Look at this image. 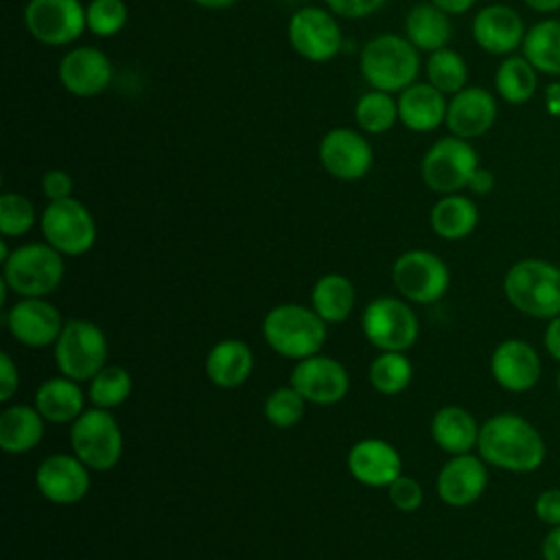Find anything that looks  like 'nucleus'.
Here are the masks:
<instances>
[{
  "mask_svg": "<svg viewBox=\"0 0 560 560\" xmlns=\"http://www.w3.org/2000/svg\"><path fill=\"white\" fill-rule=\"evenodd\" d=\"M354 306V287L350 278L341 273L322 276L311 291V308L326 324H341L348 319Z\"/></svg>",
  "mask_w": 560,
  "mask_h": 560,
  "instance_id": "31",
  "label": "nucleus"
},
{
  "mask_svg": "<svg viewBox=\"0 0 560 560\" xmlns=\"http://www.w3.org/2000/svg\"><path fill=\"white\" fill-rule=\"evenodd\" d=\"M429 2H433L438 9H442L448 15H462L470 11L477 0H429Z\"/></svg>",
  "mask_w": 560,
  "mask_h": 560,
  "instance_id": "49",
  "label": "nucleus"
},
{
  "mask_svg": "<svg viewBox=\"0 0 560 560\" xmlns=\"http://www.w3.org/2000/svg\"><path fill=\"white\" fill-rule=\"evenodd\" d=\"M359 70L370 88L398 94L418 81L420 50L405 35L378 33L361 48Z\"/></svg>",
  "mask_w": 560,
  "mask_h": 560,
  "instance_id": "2",
  "label": "nucleus"
},
{
  "mask_svg": "<svg viewBox=\"0 0 560 560\" xmlns=\"http://www.w3.org/2000/svg\"><path fill=\"white\" fill-rule=\"evenodd\" d=\"M322 2L337 18H346V20L370 18L387 4V0H322Z\"/></svg>",
  "mask_w": 560,
  "mask_h": 560,
  "instance_id": "42",
  "label": "nucleus"
},
{
  "mask_svg": "<svg viewBox=\"0 0 560 560\" xmlns=\"http://www.w3.org/2000/svg\"><path fill=\"white\" fill-rule=\"evenodd\" d=\"M284 2H304V0H284Z\"/></svg>",
  "mask_w": 560,
  "mask_h": 560,
  "instance_id": "54",
  "label": "nucleus"
},
{
  "mask_svg": "<svg viewBox=\"0 0 560 560\" xmlns=\"http://www.w3.org/2000/svg\"><path fill=\"white\" fill-rule=\"evenodd\" d=\"M88 31L96 37H114L118 35L129 18V9L125 0H90L85 4Z\"/></svg>",
  "mask_w": 560,
  "mask_h": 560,
  "instance_id": "40",
  "label": "nucleus"
},
{
  "mask_svg": "<svg viewBox=\"0 0 560 560\" xmlns=\"http://www.w3.org/2000/svg\"><path fill=\"white\" fill-rule=\"evenodd\" d=\"M354 122L368 136H381L398 122V101L383 90H368L354 103Z\"/></svg>",
  "mask_w": 560,
  "mask_h": 560,
  "instance_id": "34",
  "label": "nucleus"
},
{
  "mask_svg": "<svg viewBox=\"0 0 560 560\" xmlns=\"http://www.w3.org/2000/svg\"><path fill=\"white\" fill-rule=\"evenodd\" d=\"M291 48L311 63H326L341 52L343 35L337 15L317 4L298 7L287 24Z\"/></svg>",
  "mask_w": 560,
  "mask_h": 560,
  "instance_id": "9",
  "label": "nucleus"
},
{
  "mask_svg": "<svg viewBox=\"0 0 560 560\" xmlns=\"http://www.w3.org/2000/svg\"><path fill=\"white\" fill-rule=\"evenodd\" d=\"M492 188H494V175H492V171L479 166V168L472 173L470 182H468V190H472L475 195H488Z\"/></svg>",
  "mask_w": 560,
  "mask_h": 560,
  "instance_id": "48",
  "label": "nucleus"
},
{
  "mask_svg": "<svg viewBox=\"0 0 560 560\" xmlns=\"http://www.w3.org/2000/svg\"><path fill=\"white\" fill-rule=\"evenodd\" d=\"M479 166V153L468 140L444 136L424 151L420 160V177L429 190L451 195L468 188V182Z\"/></svg>",
  "mask_w": 560,
  "mask_h": 560,
  "instance_id": "7",
  "label": "nucleus"
},
{
  "mask_svg": "<svg viewBox=\"0 0 560 560\" xmlns=\"http://www.w3.org/2000/svg\"><path fill=\"white\" fill-rule=\"evenodd\" d=\"M453 35L451 15L433 2H416L405 15V37L420 50L433 52L448 46Z\"/></svg>",
  "mask_w": 560,
  "mask_h": 560,
  "instance_id": "28",
  "label": "nucleus"
},
{
  "mask_svg": "<svg viewBox=\"0 0 560 560\" xmlns=\"http://www.w3.org/2000/svg\"><path fill=\"white\" fill-rule=\"evenodd\" d=\"M35 407L44 420L55 424L74 422L85 411V396L77 381L68 376L46 378L35 392Z\"/></svg>",
  "mask_w": 560,
  "mask_h": 560,
  "instance_id": "27",
  "label": "nucleus"
},
{
  "mask_svg": "<svg viewBox=\"0 0 560 560\" xmlns=\"http://www.w3.org/2000/svg\"><path fill=\"white\" fill-rule=\"evenodd\" d=\"M262 337L269 348L287 359L319 354L326 341V322L302 304H278L262 319Z\"/></svg>",
  "mask_w": 560,
  "mask_h": 560,
  "instance_id": "4",
  "label": "nucleus"
},
{
  "mask_svg": "<svg viewBox=\"0 0 560 560\" xmlns=\"http://www.w3.org/2000/svg\"><path fill=\"white\" fill-rule=\"evenodd\" d=\"M63 271V254H59L46 241L20 245L2 262V280L22 298L50 295L59 289Z\"/></svg>",
  "mask_w": 560,
  "mask_h": 560,
  "instance_id": "5",
  "label": "nucleus"
},
{
  "mask_svg": "<svg viewBox=\"0 0 560 560\" xmlns=\"http://www.w3.org/2000/svg\"><path fill=\"white\" fill-rule=\"evenodd\" d=\"M431 230L444 241H462L470 236L479 223L477 203L459 192L442 195L429 214Z\"/></svg>",
  "mask_w": 560,
  "mask_h": 560,
  "instance_id": "29",
  "label": "nucleus"
},
{
  "mask_svg": "<svg viewBox=\"0 0 560 560\" xmlns=\"http://www.w3.org/2000/svg\"><path fill=\"white\" fill-rule=\"evenodd\" d=\"M61 88L79 98L103 94L114 79L112 59L96 46L70 48L57 66Z\"/></svg>",
  "mask_w": 560,
  "mask_h": 560,
  "instance_id": "15",
  "label": "nucleus"
},
{
  "mask_svg": "<svg viewBox=\"0 0 560 560\" xmlns=\"http://www.w3.org/2000/svg\"><path fill=\"white\" fill-rule=\"evenodd\" d=\"M540 556L542 560H560V525L549 527L540 542Z\"/></svg>",
  "mask_w": 560,
  "mask_h": 560,
  "instance_id": "47",
  "label": "nucleus"
},
{
  "mask_svg": "<svg viewBox=\"0 0 560 560\" xmlns=\"http://www.w3.org/2000/svg\"><path fill=\"white\" fill-rule=\"evenodd\" d=\"M490 374L501 389L525 394L538 385L542 363L529 341L510 337L494 346L490 354Z\"/></svg>",
  "mask_w": 560,
  "mask_h": 560,
  "instance_id": "17",
  "label": "nucleus"
},
{
  "mask_svg": "<svg viewBox=\"0 0 560 560\" xmlns=\"http://www.w3.org/2000/svg\"><path fill=\"white\" fill-rule=\"evenodd\" d=\"M387 497L394 508L400 512H413L422 505V486L409 477V475H398L389 486H387Z\"/></svg>",
  "mask_w": 560,
  "mask_h": 560,
  "instance_id": "41",
  "label": "nucleus"
},
{
  "mask_svg": "<svg viewBox=\"0 0 560 560\" xmlns=\"http://www.w3.org/2000/svg\"><path fill=\"white\" fill-rule=\"evenodd\" d=\"M497 114V98L490 90L481 85H466L448 98L444 125L451 136L472 140L483 136L494 125Z\"/></svg>",
  "mask_w": 560,
  "mask_h": 560,
  "instance_id": "22",
  "label": "nucleus"
},
{
  "mask_svg": "<svg viewBox=\"0 0 560 560\" xmlns=\"http://www.w3.org/2000/svg\"><path fill=\"white\" fill-rule=\"evenodd\" d=\"M107 337L90 319H68L55 341V363L59 372L77 383L92 381L107 363Z\"/></svg>",
  "mask_w": 560,
  "mask_h": 560,
  "instance_id": "6",
  "label": "nucleus"
},
{
  "mask_svg": "<svg viewBox=\"0 0 560 560\" xmlns=\"http://www.w3.org/2000/svg\"><path fill=\"white\" fill-rule=\"evenodd\" d=\"M534 514L540 523L556 527L560 525V488H547L534 499Z\"/></svg>",
  "mask_w": 560,
  "mask_h": 560,
  "instance_id": "44",
  "label": "nucleus"
},
{
  "mask_svg": "<svg viewBox=\"0 0 560 560\" xmlns=\"http://www.w3.org/2000/svg\"><path fill=\"white\" fill-rule=\"evenodd\" d=\"M24 26L44 46L74 44L88 31L85 4L81 0H28Z\"/></svg>",
  "mask_w": 560,
  "mask_h": 560,
  "instance_id": "13",
  "label": "nucleus"
},
{
  "mask_svg": "<svg viewBox=\"0 0 560 560\" xmlns=\"http://www.w3.org/2000/svg\"><path fill=\"white\" fill-rule=\"evenodd\" d=\"M542 346L547 354L560 363V315L547 319V326L542 332Z\"/></svg>",
  "mask_w": 560,
  "mask_h": 560,
  "instance_id": "46",
  "label": "nucleus"
},
{
  "mask_svg": "<svg viewBox=\"0 0 560 560\" xmlns=\"http://www.w3.org/2000/svg\"><path fill=\"white\" fill-rule=\"evenodd\" d=\"M370 383L378 394L396 396L411 383L413 368L405 352H381L368 370Z\"/></svg>",
  "mask_w": 560,
  "mask_h": 560,
  "instance_id": "36",
  "label": "nucleus"
},
{
  "mask_svg": "<svg viewBox=\"0 0 560 560\" xmlns=\"http://www.w3.org/2000/svg\"><path fill=\"white\" fill-rule=\"evenodd\" d=\"M488 488V464L472 453L451 455L440 468L435 490L438 497L451 508L472 505Z\"/></svg>",
  "mask_w": 560,
  "mask_h": 560,
  "instance_id": "21",
  "label": "nucleus"
},
{
  "mask_svg": "<svg viewBox=\"0 0 560 560\" xmlns=\"http://www.w3.org/2000/svg\"><path fill=\"white\" fill-rule=\"evenodd\" d=\"M350 475L370 488H387L402 475L400 453L381 438H363L348 453Z\"/></svg>",
  "mask_w": 560,
  "mask_h": 560,
  "instance_id": "23",
  "label": "nucleus"
},
{
  "mask_svg": "<svg viewBox=\"0 0 560 560\" xmlns=\"http://www.w3.org/2000/svg\"><path fill=\"white\" fill-rule=\"evenodd\" d=\"M392 280L405 300L431 304L448 291L451 271L438 254L429 249H407L394 260Z\"/></svg>",
  "mask_w": 560,
  "mask_h": 560,
  "instance_id": "12",
  "label": "nucleus"
},
{
  "mask_svg": "<svg viewBox=\"0 0 560 560\" xmlns=\"http://www.w3.org/2000/svg\"><path fill=\"white\" fill-rule=\"evenodd\" d=\"M481 424L459 405L440 407L431 418V438L448 455H464L477 448Z\"/></svg>",
  "mask_w": 560,
  "mask_h": 560,
  "instance_id": "26",
  "label": "nucleus"
},
{
  "mask_svg": "<svg viewBox=\"0 0 560 560\" xmlns=\"http://www.w3.org/2000/svg\"><path fill=\"white\" fill-rule=\"evenodd\" d=\"M398 122L416 133L435 131L446 120V94L429 81H416L398 92Z\"/></svg>",
  "mask_w": 560,
  "mask_h": 560,
  "instance_id": "24",
  "label": "nucleus"
},
{
  "mask_svg": "<svg viewBox=\"0 0 560 560\" xmlns=\"http://www.w3.org/2000/svg\"><path fill=\"white\" fill-rule=\"evenodd\" d=\"M470 31H472L475 44L483 52L503 55V57H508L518 46H523V39L527 33L518 11L501 2L479 9L472 18Z\"/></svg>",
  "mask_w": 560,
  "mask_h": 560,
  "instance_id": "20",
  "label": "nucleus"
},
{
  "mask_svg": "<svg viewBox=\"0 0 560 560\" xmlns=\"http://www.w3.org/2000/svg\"><path fill=\"white\" fill-rule=\"evenodd\" d=\"M424 74H427V81L433 88H438L442 94L453 96L468 85L466 59L448 46L429 52L424 61Z\"/></svg>",
  "mask_w": 560,
  "mask_h": 560,
  "instance_id": "35",
  "label": "nucleus"
},
{
  "mask_svg": "<svg viewBox=\"0 0 560 560\" xmlns=\"http://www.w3.org/2000/svg\"><path fill=\"white\" fill-rule=\"evenodd\" d=\"M538 88V70L523 55H508L494 72V90L510 105L527 103Z\"/></svg>",
  "mask_w": 560,
  "mask_h": 560,
  "instance_id": "33",
  "label": "nucleus"
},
{
  "mask_svg": "<svg viewBox=\"0 0 560 560\" xmlns=\"http://www.w3.org/2000/svg\"><path fill=\"white\" fill-rule=\"evenodd\" d=\"M9 332L26 348H48L61 335V313L44 298H22L4 315Z\"/></svg>",
  "mask_w": 560,
  "mask_h": 560,
  "instance_id": "19",
  "label": "nucleus"
},
{
  "mask_svg": "<svg viewBox=\"0 0 560 560\" xmlns=\"http://www.w3.org/2000/svg\"><path fill=\"white\" fill-rule=\"evenodd\" d=\"M70 444L90 470H112L122 457V431L109 409H85L72 422Z\"/></svg>",
  "mask_w": 560,
  "mask_h": 560,
  "instance_id": "8",
  "label": "nucleus"
},
{
  "mask_svg": "<svg viewBox=\"0 0 560 560\" xmlns=\"http://www.w3.org/2000/svg\"><path fill=\"white\" fill-rule=\"evenodd\" d=\"M203 370L208 381L217 387L234 389L243 385L254 370L252 348L241 339H221L208 350Z\"/></svg>",
  "mask_w": 560,
  "mask_h": 560,
  "instance_id": "25",
  "label": "nucleus"
},
{
  "mask_svg": "<svg viewBox=\"0 0 560 560\" xmlns=\"http://www.w3.org/2000/svg\"><path fill=\"white\" fill-rule=\"evenodd\" d=\"M291 387H295L306 402L313 405H335L346 398L350 389V376L332 357L313 354L300 359L291 370Z\"/></svg>",
  "mask_w": 560,
  "mask_h": 560,
  "instance_id": "16",
  "label": "nucleus"
},
{
  "mask_svg": "<svg viewBox=\"0 0 560 560\" xmlns=\"http://www.w3.org/2000/svg\"><path fill=\"white\" fill-rule=\"evenodd\" d=\"M529 9L538 11V13H551L560 9V0H523Z\"/></svg>",
  "mask_w": 560,
  "mask_h": 560,
  "instance_id": "51",
  "label": "nucleus"
},
{
  "mask_svg": "<svg viewBox=\"0 0 560 560\" xmlns=\"http://www.w3.org/2000/svg\"><path fill=\"white\" fill-rule=\"evenodd\" d=\"M39 230L44 241L63 256L88 254L96 243V221L74 197L48 201L39 217Z\"/></svg>",
  "mask_w": 560,
  "mask_h": 560,
  "instance_id": "10",
  "label": "nucleus"
},
{
  "mask_svg": "<svg viewBox=\"0 0 560 560\" xmlns=\"http://www.w3.org/2000/svg\"><path fill=\"white\" fill-rule=\"evenodd\" d=\"M317 158L322 168L339 182H359L374 164L370 140L350 127H335L326 131L319 140Z\"/></svg>",
  "mask_w": 560,
  "mask_h": 560,
  "instance_id": "14",
  "label": "nucleus"
},
{
  "mask_svg": "<svg viewBox=\"0 0 560 560\" xmlns=\"http://www.w3.org/2000/svg\"><path fill=\"white\" fill-rule=\"evenodd\" d=\"M35 486L50 503L72 505L90 490V468L77 455L55 453L37 466Z\"/></svg>",
  "mask_w": 560,
  "mask_h": 560,
  "instance_id": "18",
  "label": "nucleus"
},
{
  "mask_svg": "<svg viewBox=\"0 0 560 560\" xmlns=\"http://www.w3.org/2000/svg\"><path fill=\"white\" fill-rule=\"evenodd\" d=\"M503 293L518 313L547 322L560 315V267L545 258L516 260L503 276Z\"/></svg>",
  "mask_w": 560,
  "mask_h": 560,
  "instance_id": "3",
  "label": "nucleus"
},
{
  "mask_svg": "<svg viewBox=\"0 0 560 560\" xmlns=\"http://www.w3.org/2000/svg\"><path fill=\"white\" fill-rule=\"evenodd\" d=\"M44 438V416L31 405H11L0 413V448L11 455L33 451Z\"/></svg>",
  "mask_w": 560,
  "mask_h": 560,
  "instance_id": "30",
  "label": "nucleus"
},
{
  "mask_svg": "<svg viewBox=\"0 0 560 560\" xmlns=\"http://www.w3.org/2000/svg\"><path fill=\"white\" fill-rule=\"evenodd\" d=\"M556 387H558V394H560V370H558V374H556Z\"/></svg>",
  "mask_w": 560,
  "mask_h": 560,
  "instance_id": "53",
  "label": "nucleus"
},
{
  "mask_svg": "<svg viewBox=\"0 0 560 560\" xmlns=\"http://www.w3.org/2000/svg\"><path fill=\"white\" fill-rule=\"evenodd\" d=\"M37 212L33 201L22 192H2L0 195V234L4 238L24 236L33 230Z\"/></svg>",
  "mask_w": 560,
  "mask_h": 560,
  "instance_id": "38",
  "label": "nucleus"
},
{
  "mask_svg": "<svg viewBox=\"0 0 560 560\" xmlns=\"http://www.w3.org/2000/svg\"><path fill=\"white\" fill-rule=\"evenodd\" d=\"M361 328L368 341L381 352H405L409 350L420 332L413 308L398 298H376L361 315Z\"/></svg>",
  "mask_w": 560,
  "mask_h": 560,
  "instance_id": "11",
  "label": "nucleus"
},
{
  "mask_svg": "<svg viewBox=\"0 0 560 560\" xmlns=\"http://www.w3.org/2000/svg\"><path fill=\"white\" fill-rule=\"evenodd\" d=\"M133 389L131 374L120 365H105L96 376L90 381L88 398L94 407L112 409L122 405Z\"/></svg>",
  "mask_w": 560,
  "mask_h": 560,
  "instance_id": "37",
  "label": "nucleus"
},
{
  "mask_svg": "<svg viewBox=\"0 0 560 560\" xmlns=\"http://www.w3.org/2000/svg\"><path fill=\"white\" fill-rule=\"evenodd\" d=\"M479 457L505 472H534L545 464L547 444L540 431L523 416L503 411L490 416L479 429Z\"/></svg>",
  "mask_w": 560,
  "mask_h": 560,
  "instance_id": "1",
  "label": "nucleus"
},
{
  "mask_svg": "<svg viewBox=\"0 0 560 560\" xmlns=\"http://www.w3.org/2000/svg\"><path fill=\"white\" fill-rule=\"evenodd\" d=\"M545 96H547V112L553 116H560V83H551Z\"/></svg>",
  "mask_w": 560,
  "mask_h": 560,
  "instance_id": "50",
  "label": "nucleus"
},
{
  "mask_svg": "<svg viewBox=\"0 0 560 560\" xmlns=\"http://www.w3.org/2000/svg\"><path fill=\"white\" fill-rule=\"evenodd\" d=\"M192 4L201 7V9H212V11H221V9H230L232 4H236L238 0H190Z\"/></svg>",
  "mask_w": 560,
  "mask_h": 560,
  "instance_id": "52",
  "label": "nucleus"
},
{
  "mask_svg": "<svg viewBox=\"0 0 560 560\" xmlns=\"http://www.w3.org/2000/svg\"><path fill=\"white\" fill-rule=\"evenodd\" d=\"M523 57L542 74L560 77V20H540L527 28Z\"/></svg>",
  "mask_w": 560,
  "mask_h": 560,
  "instance_id": "32",
  "label": "nucleus"
},
{
  "mask_svg": "<svg viewBox=\"0 0 560 560\" xmlns=\"http://www.w3.org/2000/svg\"><path fill=\"white\" fill-rule=\"evenodd\" d=\"M20 385V374H18V365L13 363L9 352L0 354V400L7 402L13 398L15 389Z\"/></svg>",
  "mask_w": 560,
  "mask_h": 560,
  "instance_id": "45",
  "label": "nucleus"
},
{
  "mask_svg": "<svg viewBox=\"0 0 560 560\" xmlns=\"http://www.w3.org/2000/svg\"><path fill=\"white\" fill-rule=\"evenodd\" d=\"M306 409V400L302 398V394L287 385V387H278L273 389L262 405V413L269 420V424L278 427V429H291L295 427Z\"/></svg>",
  "mask_w": 560,
  "mask_h": 560,
  "instance_id": "39",
  "label": "nucleus"
},
{
  "mask_svg": "<svg viewBox=\"0 0 560 560\" xmlns=\"http://www.w3.org/2000/svg\"><path fill=\"white\" fill-rule=\"evenodd\" d=\"M72 188H74L72 175L63 168H50L42 177V192L48 201H59V199L72 197Z\"/></svg>",
  "mask_w": 560,
  "mask_h": 560,
  "instance_id": "43",
  "label": "nucleus"
}]
</instances>
